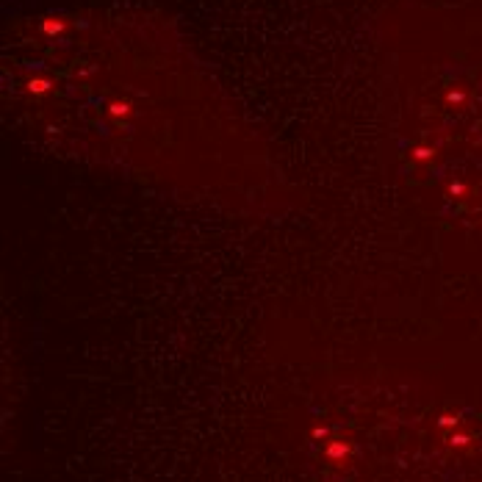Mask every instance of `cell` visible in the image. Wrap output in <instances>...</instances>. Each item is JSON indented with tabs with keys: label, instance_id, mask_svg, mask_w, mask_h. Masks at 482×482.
Listing matches in <instances>:
<instances>
[{
	"label": "cell",
	"instance_id": "1",
	"mask_svg": "<svg viewBox=\"0 0 482 482\" xmlns=\"http://www.w3.org/2000/svg\"><path fill=\"white\" fill-rule=\"evenodd\" d=\"M350 454H352V446H350V443H341V440H333V443H330V446H327V457H330V460H347Z\"/></svg>",
	"mask_w": 482,
	"mask_h": 482
},
{
	"label": "cell",
	"instance_id": "2",
	"mask_svg": "<svg viewBox=\"0 0 482 482\" xmlns=\"http://www.w3.org/2000/svg\"><path fill=\"white\" fill-rule=\"evenodd\" d=\"M47 89H50L47 78H31V81H28V91H31V94H44Z\"/></svg>",
	"mask_w": 482,
	"mask_h": 482
},
{
	"label": "cell",
	"instance_id": "3",
	"mask_svg": "<svg viewBox=\"0 0 482 482\" xmlns=\"http://www.w3.org/2000/svg\"><path fill=\"white\" fill-rule=\"evenodd\" d=\"M449 446L452 449H466L468 443H471V438H468L466 433H454V435H449V440H446Z\"/></svg>",
	"mask_w": 482,
	"mask_h": 482
},
{
	"label": "cell",
	"instance_id": "4",
	"mask_svg": "<svg viewBox=\"0 0 482 482\" xmlns=\"http://www.w3.org/2000/svg\"><path fill=\"white\" fill-rule=\"evenodd\" d=\"M108 111H111L114 117H128V114H131V105H128V103H119V100H117V103L108 105Z\"/></svg>",
	"mask_w": 482,
	"mask_h": 482
},
{
	"label": "cell",
	"instance_id": "5",
	"mask_svg": "<svg viewBox=\"0 0 482 482\" xmlns=\"http://www.w3.org/2000/svg\"><path fill=\"white\" fill-rule=\"evenodd\" d=\"M433 153H435L433 147H416V150H413V158H416V161H430V158H433Z\"/></svg>",
	"mask_w": 482,
	"mask_h": 482
},
{
	"label": "cell",
	"instance_id": "6",
	"mask_svg": "<svg viewBox=\"0 0 482 482\" xmlns=\"http://www.w3.org/2000/svg\"><path fill=\"white\" fill-rule=\"evenodd\" d=\"M44 31H47V34H61V31H64V22L61 20H56V22L47 20V22H44Z\"/></svg>",
	"mask_w": 482,
	"mask_h": 482
},
{
	"label": "cell",
	"instance_id": "7",
	"mask_svg": "<svg viewBox=\"0 0 482 482\" xmlns=\"http://www.w3.org/2000/svg\"><path fill=\"white\" fill-rule=\"evenodd\" d=\"M438 427H457V416H452V413H443L438 419Z\"/></svg>",
	"mask_w": 482,
	"mask_h": 482
},
{
	"label": "cell",
	"instance_id": "8",
	"mask_svg": "<svg viewBox=\"0 0 482 482\" xmlns=\"http://www.w3.org/2000/svg\"><path fill=\"white\" fill-rule=\"evenodd\" d=\"M449 194H452V197L466 194V186H463V183H452V186H449Z\"/></svg>",
	"mask_w": 482,
	"mask_h": 482
},
{
	"label": "cell",
	"instance_id": "9",
	"mask_svg": "<svg viewBox=\"0 0 482 482\" xmlns=\"http://www.w3.org/2000/svg\"><path fill=\"white\" fill-rule=\"evenodd\" d=\"M449 103H463V91H449Z\"/></svg>",
	"mask_w": 482,
	"mask_h": 482
},
{
	"label": "cell",
	"instance_id": "10",
	"mask_svg": "<svg viewBox=\"0 0 482 482\" xmlns=\"http://www.w3.org/2000/svg\"><path fill=\"white\" fill-rule=\"evenodd\" d=\"M327 435H330L327 427H316V430H313V438H327Z\"/></svg>",
	"mask_w": 482,
	"mask_h": 482
}]
</instances>
